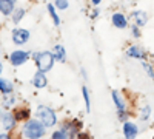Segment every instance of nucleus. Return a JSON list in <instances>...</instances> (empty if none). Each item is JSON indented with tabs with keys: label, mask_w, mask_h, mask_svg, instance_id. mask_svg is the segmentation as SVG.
<instances>
[{
	"label": "nucleus",
	"mask_w": 154,
	"mask_h": 139,
	"mask_svg": "<svg viewBox=\"0 0 154 139\" xmlns=\"http://www.w3.org/2000/svg\"><path fill=\"white\" fill-rule=\"evenodd\" d=\"M32 84H34L37 88L46 87V77H45V74H43L42 71H37L35 76H34V79H32Z\"/></svg>",
	"instance_id": "10"
},
{
	"label": "nucleus",
	"mask_w": 154,
	"mask_h": 139,
	"mask_svg": "<svg viewBox=\"0 0 154 139\" xmlns=\"http://www.w3.org/2000/svg\"><path fill=\"white\" fill-rule=\"evenodd\" d=\"M54 3L59 9H66L68 8V0H54Z\"/></svg>",
	"instance_id": "22"
},
{
	"label": "nucleus",
	"mask_w": 154,
	"mask_h": 139,
	"mask_svg": "<svg viewBox=\"0 0 154 139\" xmlns=\"http://www.w3.org/2000/svg\"><path fill=\"white\" fill-rule=\"evenodd\" d=\"M72 139H88V134L86 133H77Z\"/></svg>",
	"instance_id": "24"
},
{
	"label": "nucleus",
	"mask_w": 154,
	"mask_h": 139,
	"mask_svg": "<svg viewBox=\"0 0 154 139\" xmlns=\"http://www.w3.org/2000/svg\"><path fill=\"white\" fill-rule=\"evenodd\" d=\"M133 19L136 22V25H139V27H143V25L148 22V16L145 11H136L133 14Z\"/></svg>",
	"instance_id": "9"
},
{
	"label": "nucleus",
	"mask_w": 154,
	"mask_h": 139,
	"mask_svg": "<svg viewBox=\"0 0 154 139\" xmlns=\"http://www.w3.org/2000/svg\"><path fill=\"white\" fill-rule=\"evenodd\" d=\"M100 2H102V0H93V3H94V5H99Z\"/></svg>",
	"instance_id": "28"
},
{
	"label": "nucleus",
	"mask_w": 154,
	"mask_h": 139,
	"mask_svg": "<svg viewBox=\"0 0 154 139\" xmlns=\"http://www.w3.org/2000/svg\"><path fill=\"white\" fill-rule=\"evenodd\" d=\"M82 91H83V99H85V104H86V111H89V93H88V88L83 87Z\"/></svg>",
	"instance_id": "21"
},
{
	"label": "nucleus",
	"mask_w": 154,
	"mask_h": 139,
	"mask_svg": "<svg viewBox=\"0 0 154 139\" xmlns=\"http://www.w3.org/2000/svg\"><path fill=\"white\" fill-rule=\"evenodd\" d=\"M23 134L28 139H40L45 134V124L40 119H31L25 124Z\"/></svg>",
	"instance_id": "1"
},
{
	"label": "nucleus",
	"mask_w": 154,
	"mask_h": 139,
	"mask_svg": "<svg viewBox=\"0 0 154 139\" xmlns=\"http://www.w3.org/2000/svg\"><path fill=\"white\" fill-rule=\"evenodd\" d=\"M112 25H114L116 28H119V30H123V28H126L128 22H126V19H125L123 14H120V12H116V14L112 16Z\"/></svg>",
	"instance_id": "8"
},
{
	"label": "nucleus",
	"mask_w": 154,
	"mask_h": 139,
	"mask_svg": "<svg viewBox=\"0 0 154 139\" xmlns=\"http://www.w3.org/2000/svg\"><path fill=\"white\" fill-rule=\"evenodd\" d=\"M112 100H114V104L117 105V110H119V113L125 111V100L120 97V94H119L117 91H112Z\"/></svg>",
	"instance_id": "12"
},
{
	"label": "nucleus",
	"mask_w": 154,
	"mask_h": 139,
	"mask_svg": "<svg viewBox=\"0 0 154 139\" xmlns=\"http://www.w3.org/2000/svg\"><path fill=\"white\" fill-rule=\"evenodd\" d=\"M143 67H145V70H146V73L149 74V77H154V73H152V70H151V67H149L148 64H145V62H143Z\"/></svg>",
	"instance_id": "23"
},
{
	"label": "nucleus",
	"mask_w": 154,
	"mask_h": 139,
	"mask_svg": "<svg viewBox=\"0 0 154 139\" xmlns=\"http://www.w3.org/2000/svg\"><path fill=\"white\" fill-rule=\"evenodd\" d=\"M0 139H9V136L5 134V133H2V134H0Z\"/></svg>",
	"instance_id": "27"
},
{
	"label": "nucleus",
	"mask_w": 154,
	"mask_h": 139,
	"mask_svg": "<svg viewBox=\"0 0 154 139\" xmlns=\"http://www.w3.org/2000/svg\"><path fill=\"white\" fill-rule=\"evenodd\" d=\"M133 34H134L136 37H139V36H140V33H139V28H137V27H134V28H133Z\"/></svg>",
	"instance_id": "26"
},
{
	"label": "nucleus",
	"mask_w": 154,
	"mask_h": 139,
	"mask_svg": "<svg viewBox=\"0 0 154 139\" xmlns=\"http://www.w3.org/2000/svg\"><path fill=\"white\" fill-rule=\"evenodd\" d=\"M139 133V128H137V125L133 124V122H125L123 124V134L126 139H136Z\"/></svg>",
	"instance_id": "6"
},
{
	"label": "nucleus",
	"mask_w": 154,
	"mask_h": 139,
	"mask_svg": "<svg viewBox=\"0 0 154 139\" xmlns=\"http://www.w3.org/2000/svg\"><path fill=\"white\" fill-rule=\"evenodd\" d=\"M149 105H145L143 108H142V113H140V119L142 121H146L148 119V116H149Z\"/></svg>",
	"instance_id": "20"
},
{
	"label": "nucleus",
	"mask_w": 154,
	"mask_h": 139,
	"mask_svg": "<svg viewBox=\"0 0 154 139\" xmlns=\"http://www.w3.org/2000/svg\"><path fill=\"white\" fill-rule=\"evenodd\" d=\"M51 139H68V133L63 130V128H60V130H57V131L53 133Z\"/></svg>",
	"instance_id": "17"
},
{
	"label": "nucleus",
	"mask_w": 154,
	"mask_h": 139,
	"mask_svg": "<svg viewBox=\"0 0 154 139\" xmlns=\"http://www.w3.org/2000/svg\"><path fill=\"white\" fill-rule=\"evenodd\" d=\"M2 121H3V125H5L6 130H12V128H14V125H16V121H17V119L14 118V115H12V116H11V115H5Z\"/></svg>",
	"instance_id": "14"
},
{
	"label": "nucleus",
	"mask_w": 154,
	"mask_h": 139,
	"mask_svg": "<svg viewBox=\"0 0 154 139\" xmlns=\"http://www.w3.org/2000/svg\"><path fill=\"white\" fill-rule=\"evenodd\" d=\"M28 116H29V111L26 108H19L14 111V118L17 121H25V119H28Z\"/></svg>",
	"instance_id": "16"
},
{
	"label": "nucleus",
	"mask_w": 154,
	"mask_h": 139,
	"mask_svg": "<svg viewBox=\"0 0 154 139\" xmlns=\"http://www.w3.org/2000/svg\"><path fill=\"white\" fill-rule=\"evenodd\" d=\"M48 12L51 14V17H53V20H54V23L56 25H59L60 23V20H59V16H57V12H56V9H54V5H48Z\"/></svg>",
	"instance_id": "18"
},
{
	"label": "nucleus",
	"mask_w": 154,
	"mask_h": 139,
	"mask_svg": "<svg viewBox=\"0 0 154 139\" xmlns=\"http://www.w3.org/2000/svg\"><path fill=\"white\" fill-rule=\"evenodd\" d=\"M12 102H14V97H12V96H11V97H8V99L5 100V104H6V107H11V104H12Z\"/></svg>",
	"instance_id": "25"
},
{
	"label": "nucleus",
	"mask_w": 154,
	"mask_h": 139,
	"mask_svg": "<svg viewBox=\"0 0 154 139\" xmlns=\"http://www.w3.org/2000/svg\"><path fill=\"white\" fill-rule=\"evenodd\" d=\"M28 57H29V54L26 51H12V54L9 56V60L14 67H19V65L25 64L28 60Z\"/></svg>",
	"instance_id": "5"
},
{
	"label": "nucleus",
	"mask_w": 154,
	"mask_h": 139,
	"mask_svg": "<svg viewBox=\"0 0 154 139\" xmlns=\"http://www.w3.org/2000/svg\"><path fill=\"white\" fill-rule=\"evenodd\" d=\"M54 54L49 53V51H43V53H35L34 54V60L37 64V68L38 71H49L51 68H53V64H54Z\"/></svg>",
	"instance_id": "2"
},
{
	"label": "nucleus",
	"mask_w": 154,
	"mask_h": 139,
	"mask_svg": "<svg viewBox=\"0 0 154 139\" xmlns=\"http://www.w3.org/2000/svg\"><path fill=\"white\" fill-rule=\"evenodd\" d=\"M54 57L57 59V60H60V62H63V60H65V48H63L62 45H56V48H54Z\"/></svg>",
	"instance_id": "15"
},
{
	"label": "nucleus",
	"mask_w": 154,
	"mask_h": 139,
	"mask_svg": "<svg viewBox=\"0 0 154 139\" xmlns=\"http://www.w3.org/2000/svg\"><path fill=\"white\" fill-rule=\"evenodd\" d=\"M14 3L16 0H0V12L9 16L11 12H14Z\"/></svg>",
	"instance_id": "7"
},
{
	"label": "nucleus",
	"mask_w": 154,
	"mask_h": 139,
	"mask_svg": "<svg viewBox=\"0 0 154 139\" xmlns=\"http://www.w3.org/2000/svg\"><path fill=\"white\" fill-rule=\"evenodd\" d=\"M126 56H128V57H134V59H142V57H143V53H142V49H140L139 46L134 45V46L128 48Z\"/></svg>",
	"instance_id": "11"
},
{
	"label": "nucleus",
	"mask_w": 154,
	"mask_h": 139,
	"mask_svg": "<svg viewBox=\"0 0 154 139\" xmlns=\"http://www.w3.org/2000/svg\"><path fill=\"white\" fill-rule=\"evenodd\" d=\"M0 73H2V64H0Z\"/></svg>",
	"instance_id": "29"
},
{
	"label": "nucleus",
	"mask_w": 154,
	"mask_h": 139,
	"mask_svg": "<svg viewBox=\"0 0 154 139\" xmlns=\"http://www.w3.org/2000/svg\"><path fill=\"white\" fill-rule=\"evenodd\" d=\"M35 115H37V119H40L45 124V127H53V125H56V122H57L54 110H51L49 107L40 105V107L37 108Z\"/></svg>",
	"instance_id": "3"
},
{
	"label": "nucleus",
	"mask_w": 154,
	"mask_h": 139,
	"mask_svg": "<svg viewBox=\"0 0 154 139\" xmlns=\"http://www.w3.org/2000/svg\"><path fill=\"white\" fill-rule=\"evenodd\" d=\"M23 14H25V9H17V11H14L12 12V20H14V23H19L20 20H22V17H23Z\"/></svg>",
	"instance_id": "19"
},
{
	"label": "nucleus",
	"mask_w": 154,
	"mask_h": 139,
	"mask_svg": "<svg viewBox=\"0 0 154 139\" xmlns=\"http://www.w3.org/2000/svg\"><path fill=\"white\" fill-rule=\"evenodd\" d=\"M0 93L11 94L12 93V84L6 79H0Z\"/></svg>",
	"instance_id": "13"
},
{
	"label": "nucleus",
	"mask_w": 154,
	"mask_h": 139,
	"mask_svg": "<svg viewBox=\"0 0 154 139\" xmlns=\"http://www.w3.org/2000/svg\"><path fill=\"white\" fill-rule=\"evenodd\" d=\"M29 39V31L23 30V28H17L12 33V40H14L16 45H23L25 42H28Z\"/></svg>",
	"instance_id": "4"
}]
</instances>
